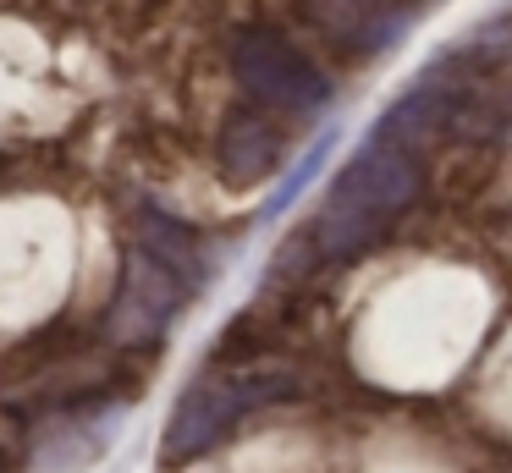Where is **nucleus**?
Wrapping results in <instances>:
<instances>
[{"mask_svg":"<svg viewBox=\"0 0 512 473\" xmlns=\"http://www.w3.org/2000/svg\"><path fill=\"white\" fill-rule=\"evenodd\" d=\"M215 160H221L226 182L254 187V182H265V176L281 165V132L270 127L259 110H237V116L221 127V149H215Z\"/></svg>","mask_w":512,"mask_h":473,"instance_id":"nucleus-6","label":"nucleus"},{"mask_svg":"<svg viewBox=\"0 0 512 473\" xmlns=\"http://www.w3.org/2000/svg\"><path fill=\"white\" fill-rule=\"evenodd\" d=\"M419 187H424L419 154L397 149V143H386V138H364V149L336 171L314 226L303 231V248L325 264L353 259L369 242L386 237L391 220L419 198Z\"/></svg>","mask_w":512,"mask_h":473,"instance_id":"nucleus-1","label":"nucleus"},{"mask_svg":"<svg viewBox=\"0 0 512 473\" xmlns=\"http://www.w3.org/2000/svg\"><path fill=\"white\" fill-rule=\"evenodd\" d=\"M232 77L254 105L281 116H320L331 105V77L270 28H243L232 39Z\"/></svg>","mask_w":512,"mask_h":473,"instance_id":"nucleus-3","label":"nucleus"},{"mask_svg":"<svg viewBox=\"0 0 512 473\" xmlns=\"http://www.w3.org/2000/svg\"><path fill=\"white\" fill-rule=\"evenodd\" d=\"M133 248H144L149 259H160L171 275H182V281H188V292L204 281V248H199V237H193L182 220L160 215V209H144V215H138Z\"/></svg>","mask_w":512,"mask_h":473,"instance_id":"nucleus-7","label":"nucleus"},{"mask_svg":"<svg viewBox=\"0 0 512 473\" xmlns=\"http://www.w3.org/2000/svg\"><path fill=\"white\" fill-rule=\"evenodd\" d=\"M182 303H188V281L171 275L160 259H149L144 248H133L122 264V286L111 297V319L105 325H111V336L122 347H144V341H155L177 319Z\"/></svg>","mask_w":512,"mask_h":473,"instance_id":"nucleus-4","label":"nucleus"},{"mask_svg":"<svg viewBox=\"0 0 512 473\" xmlns=\"http://www.w3.org/2000/svg\"><path fill=\"white\" fill-rule=\"evenodd\" d=\"M309 11H314L325 39H336L353 55H380L408 28V11L397 0H314Z\"/></svg>","mask_w":512,"mask_h":473,"instance_id":"nucleus-5","label":"nucleus"},{"mask_svg":"<svg viewBox=\"0 0 512 473\" xmlns=\"http://www.w3.org/2000/svg\"><path fill=\"white\" fill-rule=\"evenodd\" d=\"M298 385V374L287 363H237V369H210L182 391L177 413L166 424V462H193L237 429V418H248L254 407L281 402V396Z\"/></svg>","mask_w":512,"mask_h":473,"instance_id":"nucleus-2","label":"nucleus"}]
</instances>
